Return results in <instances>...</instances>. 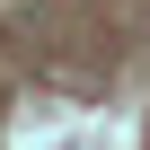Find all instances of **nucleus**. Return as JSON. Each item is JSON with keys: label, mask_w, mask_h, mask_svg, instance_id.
<instances>
[]
</instances>
